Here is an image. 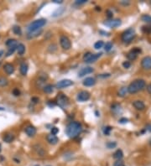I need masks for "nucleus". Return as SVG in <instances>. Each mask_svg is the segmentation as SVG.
Listing matches in <instances>:
<instances>
[{"mask_svg":"<svg viewBox=\"0 0 151 166\" xmlns=\"http://www.w3.org/2000/svg\"><path fill=\"white\" fill-rule=\"evenodd\" d=\"M25 133L28 135L29 137H34L36 134V129L34 126H32V125H29V126H27L26 127H25Z\"/></svg>","mask_w":151,"mask_h":166,"instance_id":"obj_13","label":"nucleus"},{"mask_svg":"<svg viewBox=\"0 0 151 166\" xmlns=\"http://www.w3.org/2000/svg\"><path fill=\"white\" fill-rule=\"evenodd\" d=\"M112 48V42H107L104 44V50L105 51H110Z\"/></svg>","mask_w":151,"mask_h":166,"instance_id":"obj_36","label":"nucleus"},{"mask_svg":"<svg viewBox=\"0 0 151 166\" xmlns=\"http://www.w3.org/2000/svg\"><path fill=\"white\" fill-rule=\"evenodd\" d=\"M20 73L23 76H26L27 72H28V65H27L25 62H22L21 65H20Z\"/></svg>","mask_w":151,"mask_h":166,"instance_id":"obj_20","label":"nucleus"},{"mask_svg":"<svg viewBox=\"0 0 151 166\" xmlns=\"http://www.w3.org/2000/svg\"><path fill=\"white\" fill-rule=\"evenodd\" d=\"M17 50V46H13V47H9V49L8 50V52L6 53V56H10L11 55L14 53V51Z\"/></svg>","mask_w":151,"mask_h":166,"instance_id":"obj_33","label":"nucleus"},{"mask_svg":"<svg viewBox=\"0 0 151 166\" xmlns=\"http://www.w3.org/2000/svg\"><path fill=\"white\" fill-rule=\"evenodd\" d=\"M56 102L61 108H65L68 106V104H69V99H68V97L66 95L59 94V96H58L56 98Z\"/></svg>","mask_w":151,"mask_h":166,"instance_id":"obj_5","label":"nucleus"},{"mask_svg":"<svg viewBox=\"0 0 151 166\" xmlns=\"http://www.w3.org/2000/svg\"><path fill=\"white\" fill-rule=\"evenodd\" d=\"M127 92H128V87H126V86H123V87H121L119 89V91L118 92V95L119 96H125L126 94H127Z\"/></svg>","mask_w":151,"mask_h":166,"instance_id":"obj_26","label":"nucleus"},{"mask_svg":"<svg viewBox=\"0 0 151 166\" xmlns=\"http://www.w3.org/2000/svg\"><path fill=\"white\" fill-rule=\"evenodd\" d=\"M3 69L8 75H12L14 72V66L10 63H6L3 65Z\"/></svg>","mask_w":151,"mask_h":166,"instance_id":"obj_14","label":"nucleus"},{"mask_svg":"<svg viewBox=\"0 0 151 166\" xmlns=\"http://www.w3.org/2000/svg\"><path fill=\"white\" fill-rule=\"evenodd\" d=\"M123 66L125 69H129L130 66H131V63H130L129 61H124V62H123Z\"/></svg>","mask_w":151,"mask_h":166,"instance_id":"obj_41","label":"nucleus"},{"mask_svg":"<svg viewBox=\"0 0 151 166\" xmlns=\"http://www.w3.org/2000/svg\"><path fill=\"white\" fill-rule=\"evenodd\" d=\"M82 132L81 124L78 122H71L66 129V135L71 138H75L78 137Z\"/></svg>","mask_w":151,"mask_h":166,"instance_id":"obj_1","label":"nucleus"},{"mask_svg":"<svg viewBox=\"0 0 151 166\" xmlns=\"http://www.w3.org/2000/svg\"><path fill=\"white\" fill-rule=\"evenodd\" d=\"M106 146H107L108 148H114L117 146V144L115 142H108V143L106 144Z\"/></svg>","mask_w":151,"mask_h":166,"instance_id":"obj_38","label":"nucleus"},{"mask_svg":"<svg viewBox=\"0 0 151 166\" xmlns=\"http://www.w3.org/2000/svg\"><path fill=\"white\" fill-rule=\"evenodd\" d=\"M82 83L85 86H92L96 84V80L92 77H87L85 79Z\"/></svg>","mask_w":151,"mask_h":166,"instance_id":"obj_16","label":"nucleus"},{"mask_svg":"<svg viewBox=\"0 0 151 166\" xmlns=\"http://www.w3.org/2000/svg\"><path fill=\"white\" fill-rule=\"evenodd\" d=\"M104 46V43H103V41H102V40H99L97 41V42H96L95 44H94V48L96 50H99V49H101V48Z\"/></svg>","mask_w":151,"mask_h":166,"instance_id":"obj_32","label":"nucleus"},{"mask_svg":"<svg viewBox=\"0 0 151 166\" xmlns=\"http://www.w3.org/2000/svg\"><path fill=\"white\" fill-rule=\"evenodd\" d=\"M112 127H109V126L105 127L103 129V133L105 134V135H109V134H110V132L112 131Z\"/></svg>","mask_w":151,"mask_h":166,"instance_id":"obj_37","label":"nucleus"},{"mask_svg":"<svg viewBox=\"0 0 151 166\" xmlns=\"http://www.w3.org/2000/svg\"><path fill=\"white\" fill-rule=\"evenodd\" d=\"M44 92H46V93H48V94H49V93H51L53 92V86L52 85H50V84H48V85H46V86H44Z\"/></svg>","mask_w":151,"mask_h":166,"instance_id":"obj_29","label":"nucleus"},{"mask_svg":"<svg viewBox=\"0 0 151 166\" xmlns=\"http://www.w3.org/2000/svg\"><path fill=\"white\" fill-rule=\"evenodd\" d=\"M60 44H61V46L62 47L63 50H69L71 49V40H69V38L66 35H61L60 38Z\"/></svg>","mask_w":151,"mask_h":166,"instance_id":"obj_6","label":"nucleus"},{"mask_svg":"<svg viewBox=\"0 0 151 166\" xmlns=\"http://www.w3.org/2000/svg\"><path fill=\"white\" fill-rule=\"evenodd\" d=\"M87 2V0H77V1L75 2V3L77 5H81V4H84V3H86Z\"/></svg>","mask_w":151,"mask_h":166,"instance_id":"obj_43","label":"nucleus"},{"mask_svg":"<svg viewBox=\"0 0 151 166\" xmlns=\"http://www.w3.org/2000/svg\"><path fill=\"white\" fill-rule=\"evenodd\" d=\"M142 30H143L144 33L149 34V33L151 32V27H149V26H144L143 29H142Z\"/></svg>","mask_w":151,"mask_h":166,"instance_id":"obj_40","label":"nucleus"},{"mask_svg":"<svg viewBox=\"0 0 151 166\" xmlns=\"http://www.w3.org/2000/svg\"><path fill=\"white\" fill-rule=\"evenodd\" d=\"M3 140L6 142V143H12V142L14 140V135L13 133H6L3 138Z\"/></svg>","mask_w":151,"mask_h":166,"instance_id":"obj_18","label":"nucleus"},{"mask_svg":"<svg viewBox=\"0 0 151 166\" xmlns=\"http://www.w3.org/2000/svg\"><path fill=\"white\" fill-rule=\"evenodd\" d=\"M113 166H123V162L121 160H118L116 161L114 164H113Z\"/></svg>","mask_w":151,"mask_h":166,"instance_id":"obj_46","label":"nucleus"},{"mask_svg":"<svg viewBox=\"0 0 151 166\" xmlns=\"http://www.w3.org/2000/svg\"><path fill=\"white\" fill-rule=\"evenodd\" d=\"M111 109H112V112L114 114H118L121 112V106L118 104V103H113L111 106Z\"/></svg>","mask_w":151,"mask_h":166,"instance_id":"obj_19","label":"nucleus"},{"mask_svg":"<svg viewBox=\"0 0 151 166\" xmlns=\"http://www.w3.org/2000/svg\"><path fill=\"white\" fill-rule=\"evenodd\" d=\"M31 102H33L34 103H37L38 102H39V98H37V97H32V98H31Z\"/></svg>","mask_w":151,"mask_h":166,"instance_id":"obj_48","label":"nucleus"},{"mask_svg":"<svg viewBox=\"0 0 151 166\" xmlns=\"http://www.w3.org/2000/svg\"><path fill=\"white\" fill-rule=\"evenodd\" d=\"M92 53H91V52H87V53H86L84 55H83V61L86 62V63H87V62L90 60L91 59V57L92 56Z\"/></svg>","mask_w":151,"mask_h":166,"instance_id":"obj_35","label":"nucleus"},{"mask_svg":"<svg viewBox=\"0 0 151 166\" xmlns=\"http://www.w3.org/2000/svg\"><path fill=\"white\" fill-rule=\"evenodd\" d=\"M35 166H40V165H35Z\"/></svg>","mask_w":151,"mask_h":166,"instance_id":"obj_57","label":"nucleus"},{"mask_svg":"<svg viewBox=\"0 0 151 166\" xmlns=\"http://www.w3.org/2000/svg\"><path fill=\"white\" fill-rule=\"evenodd\" d=\"M92 72H93V69L90 66H87V67H83L81 68L80 71L78 72V77H84L85 75H87V74H90Z\"/></svg>","mask_w":151,"mask_h":166,"instance_id":"obj_12","label":"nucleus"},{"mask_svg":"<svg viewBox=\"0 0 151 166\" xmlns=\"http://www.w3.org/2000/svg\"><path fill=\"white\" fill-rule=\"evenodd\" d=\"M3 55V50H0V57Z\"/></svg>","mask_w":151,"mask_h":166,"instance_id":"obj_53","label":"nucleus"},{"mask_svg":"<svg viewBox=\"0 0 151 166\" xmlns=\"http://www.w3.org/2000/svg\"><path fill=\"white\" fill-rule=\"evenodd\" d=\"M139 53H141V49L139 47H135L127 54V57H128V59L130 61H134Z\"/></svg>","mask_w":151,"mask_h":166,"instance_id":"obj_8","label":"nucleus"},{"mask_svg":"<svg viewBox=\"0 0 151 166\" xmlns=\"http://www.w3.org/2000/svg\"><path fill=\"white\" fill-rule=\"evenodd\" d=\"M46 139L48 141V143L52 144V145H55L58 143V138L56 135H52V134H49V135H47Z\"/></svg>","mask_w":151,"mask_h":166,"instance_id":"obj_17","label":"nucleus"},{"mask_svg":"<svg viewBox=\"0 0 151 166\" xmlns=\"http://www.w3.org/2000/svg\"><path fill=\"white\" fill-rule=\"evenodd\" d=\"M50 132H51L50 134H52V135H56V134L59 133V129H57L56 127H51Z\"/></svg>","mask_w":151,"mask_h":166,"instance_id":"obj_39","label":"nucleus"},{"mask_svg":"<svg viewBox=\"0 0 151 166\" xmlns=\"http://www.w3.org/2000/svg\"><path fill=\"white\" fill-rule=\"evenodd\" d=\"M41 32H42V29H39V30H36V31H34V32H29L28 34V38L29 39H31V38H35L38 35H40V34H41Z\"/></svg>","mask_w":151,"mask_h":166,"instance_id":"obj_25","label":"nucleus"},{"mask_svg":"<svg viewBox=\"0 0 151 166\" xmlns=\"http://www.w3.org/2000/svg\"><path fill=\"white\" fill-rule=\"evenodd\" d=\"M52 2L55 3H63L62 0H53Z\"/></svg>","mask_w":151,"mask_h":166,"instance_id":"obj_50","label":"nucleus"},{"mask_svg":"<svg viewBox=\"0 0 151 166\" xmlns=\"http://www.w3.org/2000/svg\"><path fill=\"white\" fill-rule=\"evenodd\" d=\"M9 81L8 79L5 77H0V87H4V86H8Z\"/></svg>","mask_w":151,"mask_h":166,"instance_id":"obj_31","label":"nucleus"},{"mask_svg":"<svg viewBox=\"0 0 151 166\" xmlns=\"http://www.w3.org/2000/svg\"><path fill=\"white\" fill-rule=\"evenodd\" d=\"M147 91H148L149 93H150V94H151V84H149L148 86H147Z\"/></svg>","mask_w":151,"mask_h":166,"instance_id":"obj_52","label":"nucleus"},{"mask_svg":"<svg viewBox=\"0 0 151 166\" xmlns=\"http://www.w3.org/2000/svg\"><path fill=\"white\" fill-rule=\"evenodd\" d=\"M133 107L137 109V110H139V111H142L145 108V105L142 101H139V100H137V101H134L133 102Z\"/></svg>","mask_w":151,"mask_h":166,"instance_id":"obj_15","label":"nucleus"},{"mask_svg":"<svg viewBox=\"0 0 151 166\" xmlns=\"http://www.w3.org/2000/svg\"><path fill=\"white\" fill-rule=\"evenodd\" d=\"M123 157V153L121 149H118L114 153V154H113V158L116 159V160H121V159Z\"/></svg>","mask_w":151,"mask_h":166,"instance_id":"obj_24","label":"nucleus"},{"mask_svg":"<svg viewBox=\"0 0 151 166\" xmlns=\"http://www.w3.org/2000/svg\"><path fill=\"white\" fill-rule=\"evenodd\" d=\"M13 32L14 33L17 35H21L22 34V30H21V28L18 25H15L13 27Z\"/></svg>","mask_w":151,"mask_h":166,"instance_id":"obj_30","label":"nucleus"},{"mask_svg":"<svg viewBox=\"0 0 151 166\" xmlns=\"http://www.w3.org/2000/svg\"><path fill=\"white\" fill-rule=\"evenodd\" d=\"M100 34H102V35H107V36H109V33L108 32H105V31H102V30H100L99 31Z\"/></svg>","mask_w":151,"mask_h":166,"instance_id":"obj_49","label":"nucleus"},{"mask_svg":"<svg viewBox=\"0 0 151 166\" xmlns=\"http://www.w3.org/2000/svg\"><path fill=\"white\" fill-rule=\"evenodd\" d=\"M129 122V119L128 118H125V117H122V118H120L119 119V123H128Z\"/></svg>","mask_w":151,"mask_h":166,"instance_id":"obj_45","label":"nucleus"},{"mask_svg":"<svg viewBox=\"0 0 151 166\" xmlns=\"http://www.w3.org/2000/svg\"><path fill=\"white\" fill-rule=\"evenodd\" d=\"M97 9V10H99V11H100V10H101V8H100V7H97V9Z\"/></svg>","mask_w":151,"mask_h":166,"instance_id":"obj_54","label":"nucleus"},{"mask_svg":"<svg viewBox=\"0 0 151 166\" xmlns=\"http://www.w3.org/2000/svg\"><path fill=\"white\" fill-rule=\"evenodd\" d=\"M13 95L15 96H19L20 95V92L18 88H14L13 90Z\"/></svg>","mask_w":151,"mask_h":166,"instance_id":"obj_42","label":"nucleus"},{"mask_svg":"<svg viewBox=\"0 0 151 166\" xmlns=\"http://www.w3.org/2000/svg\"><path fill=\"white\" fill-rule=\"evenodd\" d=\"M46 24V20L44 19H37L35 21H34L32 23L29 24V25L28 26V31L29 32H34V31L39 30L42 28L44 25Z\"/></svg>","mask_w":151,"mask_h":166,"instance_id":"obj_3","label":"nucleus"},{"mask_svg":"<svg viewBox=\"0 0 151 166\" xmlns=\"http://www.w3.org/2000/svg\"><path fill=\"white\" fill-rule=\"evenodd\" d=\"M135 30L133 28H129L122 34V40L124 43H129L135 38Z\"/></svg>","mask_w":151,"mask_h":166,"instance_id":"obj_4","label":"nucleus"},{"mask_svg":"<svg viewBox=\"0 0 151 166\" xmlns=\"http://www.w3.org/2000/svg\"><path fill=\"white\" fill-rule=\"evenodd\" d=\"M71 85H73V81L69 80V79H64V80H61L60 81H58L56 83V88L58 89H61V88H66L70 86Z\"/></svg>","mask_w":151,"mask_h":166,"instance_id":"obj_9","label":"nucleus"},{"mask_svg":"<svg viewBox=\"0 0 151 166\" xmlns=\"http://www.w3.org/2000/svg\"><path fill=\"white\" fill-rule=\"evenodd\" d=\"M6 46H9V47L17 46V40L14 39H9L6 41Z\"/></svg>","mask_w":151,"mask_h":166,"instance_id":"obj_27","label":"nucleus"},{"mask_svg":"<svg viewBox=\"0 0 151 166\" xmlns=\"http://www.w3.org/2000/svg\"><path fill=\"white\" fill-rule=\"evenodd\" d=\"M145 130L149 131V132H151V124H147L145 127Z\"/></svg>","mask_w":151,"mask_h":166,"instance_id":"obj_47","label":"nucleus"},{"mask_svg":"<svg viewBox=\"0 0 151 166\" xmlns=\"http://www.w3.org/2000/svg\"><path fill=\"white\" fill-rule=\"evenodd\" d=\"M141 65L145 70H150L151 69V56H145L142 59Z\"/></svg>","mask_w":151,"mask_h":166,"instance_id":"obj_11","label":"nucleus"},{"mask_svg":"<svg viewBox=\"0 0 151 166\" xmlns=\"http://www.w3.org/2000/svg\"><path fill=\"white\" fill-rule=\"evenodd\" d=\"M90 96H91L90 93L87 91H81L77 94V98L79 102H86L90 99Z\"/></svg>","mask_w":151,"mask_h":166,"instance_id":"obj_10","label":"nucleus"},{"mask_svg":"<svg viewBox=\"0 0 151 166\" xmlns=\"http://www.w3.org/2000/svg\"><path fill=\"white\" fill-rule=\"evenodd\" d=\"M106 26H108L110 28H116L122 25V21L118 19H108L103 23Z\"/></svg>","mask_w":151,"mask_h":166,"instance_id":"obj_7","label":"nucleus"},{"mask_svg":"<svg viewBox=\"0 0 151 166\" xmlns=\"http://www.w3.org/2000/svg\"><path fill=\"white\" fill-rule=\"evenodd\" d=\"M17 51L19 55H22L25 52V46L23 44H19V46H17Z\"/></svg>","mask_w":151,"mask_h":166,"instance_id":"obj_22","label":"nucleus"},{"mask_svg":"<svg viewBox=\"0 0 151 166\" xmlns=\"http://www.w3.org/2000/svg\"><path fill=\"white\" fill-rule=\"evenodd\" d=\"M100 77H110V74H102L101 76H99Z\"/></svg>","mask_w":151,"mask_h":166,"instance_id":"obj_51","label":"nucleus"},{"mask_svg":"<svg viewBox=\"0 0 151 166\" xmlns=\"http://www.w3.org/2000/svg\"><path fill=\"white\" fill-rule=\"evenodd\" d=\"M141 19L143 21H145L146 23H151V16L149 14H144L141 17Z\"/></svg>","mask_w":151,"mask_h":166,"instance_id":"obj_34","label":"nucleus"},{"mask_svg":"<svg viewBox=\"0 0 151 166\" xmlns=\"http://www.w3.org/2000/svg\"><path fill=\"white\" fill-rule=\"evenodd\" d=\"M102 54V53H97V54H93L92 55V56L91 57V59L89 60L87 63H88V64H91V63H94L95 61H97V60L101 56Z\"/></svg>","mask_w":151,"mask_h":166,"instance_id":"obj_23","label":"nucleus"},{"mask_svg":"<svg viewBox=\"0 0 151 166\" xmlns=\"http://www.w3.org/2000/svg\"><path fill=\"white\" fill-rule=\"evenodd\" d=\"M145 86L146 83L145 80L138 79V80H135L130 83L128 86V92H129L130 94H134V93H137L139 91H142L145 87Z\"/></svg>","mask_w":151,"mask_h":166,"instance_id":"obj_2","label":"nucleus"},{"mask_svg":"<svg viewBox=\"0 0 151 166\" xmlns=\"http://www.w3.org/2000/svg\"><path fill=\"white\" fill-rule=\"evenodd\" d=\"M0 152H1V145H0Z\"/></svg>","mask_w":151,"mask_h":166,"instance_id":"obj_55","label":"nucleus"},{"mask_svg":"<svg viewBox=\"0 0 151 166\" xmlns=\"http://www.w3.org/2000/svg\"><path fill=\"white\" fill-rule=\"evenodd\" d=\"M64 12H65V8H63V7H61V8L57 9L56 10V11H55V12L53 13L52 16H53V17H57V16H59V15H61Z\"/></svg>","mask_w":151,"mask_h":166,"instance_id":"obj_28","label":"nucleus"},{"mask_svg":"<svg viewBox=\"0 0 151 166\" xmlns=\"http://www.w3.org/2000/svg\"><path fill=\"white\" fill-rule=\"evenodd\" d=\"M150 145H151V139H150Z\"/></svg>","mask_w":151,"mask_h":166,"instance_id":"obj_56","label":"nucleus"},{"mask_svg":"<svg viewBox=\"0 0 151 166\" xmlns=\"http://www.w3.org/2000/svg\"><path fill=\"white\" fill-rule=\"evenodd\" d=\"M34 149L35 150L37 154H39L40 156H44V154H46V152H44V148L42 147H40V145H35V146L34 147Z\"/></svg>","mask_w":151,"mask_h":166,"instance_id":"obj_21","label":"nucleus"},{"mask_svg":"<svg viewBox=\"0 0 151 166\" xmlns=\"http://www.w3.org/2000/svg\"><path fill=\"white\" fill-rule=\"evenodd\" d=\"M106 13H107V16L109 19H111L112 18V12L111 11V10H107V11H106Z\"/></svg>","mask_w":151,"mask_h":166,"instance_id":"obj_44","label":"nucleus"}]
</instances>
